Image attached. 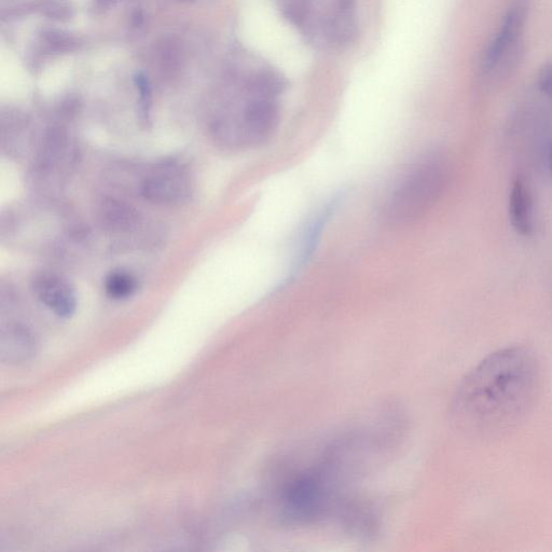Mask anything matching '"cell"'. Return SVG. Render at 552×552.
Returning <instances> with one entry per match:
<instances>
[{
	"mask_svg": "<svg viewBox=\"0 0 552 552\" xmlns=\"http://www.w3.org/2000/svg\"><path fill=\"white\" fill-rule=\"evenodd\" d=\"M542 389L534 352L514 345L482 360L464 377L450 406L451 422L479 440L502 437L527 419Z\"/></svg>",
	"mask_w": 552,
	"mask_h": 552,
	"instance_id": "obj_1",
	"label": "cell"
},
{
	"mask_svg": "<svg viewBox=\"0 0 552 552\" xmlns=\"http://www.w3.org/2000/svg\"><path fill=\"white\" fill-rule=\"evenodd\" d=\"M448 181V165L440 157H426L413 164L386 197L384 219L393 226L418 222L443 196Z\"/></svg>",
	"mask_w": 552,
	"mask_h": 552,
	"instance_id": "obj_2",
	"label": "cell"
},
{
	"mask_svg": "<svg viewBox=\"0 0 552 552\" xmlns=\"http://www.w3.org/2000/svg\"><path fill=\"white\" fill-rule=\"evenodd\" d=\"M530 0H513L508 6L498 32L491 40L480 63L482 79L499 82L507 78L520 60L523 34L530 16Z\"/></svg>",
	"mask_w": 552,
	"mask_h": 552,
	"instance_id": "obj_3",
	"label": "cell"
},
{
	"mask_svg": "<svg viewBox=\"0 0 552 552\" xmlns=\"http://www.w3.org/2000/svg\"><path fill=\"white\" fill-rule=\"evenodd\" d=\"M142 192L151 202L181 203L191 196L190 174L182 164L163 163L146 177Z\"/></svg>",
	"mask_w": 552,
	"mask_h": 552,
	"instance_id": "obj_4",
	"label": "cell"
},
{
	"mask_svg": "<svg viewBox=\"0 0 552 552\" xmlns=\"http://www.w3.org/2000/svg\"><path fill=\"white\" fill-rule=\"evenodd\" d=\"M33 291L43 305L62 319L72 317L77 309L75 289L61 276L41 272L35 276Z\"/></svg>",
	"mask_w": 552,
	"mask_h": 552,
	"instance_id": "obj_5",
	"label": "cell"
},
{
	"mask_svg": "<svg viewBox=\"0 0 552 552\" xmlns=\"http://www.w3.org/2000/svg\"><path fill=\"white\" fill-rule=\"evenodd\" d=\"M338 199L331 200L323 209L314 216L311 223L308 225L305 233L299 243V248L295 256L291 271L287 276L286 281L295 279L297 272L299 273L313 256L314 250L319 245L323 231L325 230L331 214L337 210Z\"/></svg>",
	"mask_w": 552,
	"mask_h": 552,
	"instance_id": "obj_6",
	"label": "cell"
},
{
	"mask_svg": "<svg viewBox=\"0 0 552 552\" xmlns=\"http://www.w3.org/2000/svg\"><path fill=\"white\" fill-rule=\"evenodd\" d=\"M509 218L521 236H531L534 229L532 193L528 184L520 178L510 191Z\"/></svg>",
	"mask_w": 552,
	"mask_h": 552,
	"instance_id": "obj_7",
	"label": "cell"
},
{
	"mask_svg": "<svg viewBox=\"0 0 552 552\" xmlns=\"http://www.w3.org/2000/svg\"><path fill=\"white\" fill-rule=\"evenodd\" d=\"M105 289L110 298L117 300L127 299L137 291V281L128 272L114 271L107 276Z\"/></svg>",
	"mask_w": 552,
	"mask_h": 552,
	"instance_id": "obj_8",
	"label": "cell"
},
{
	"mask_svg": "<svg viewBox=\"0 0 552 552\" xmlns=\"http://www.w3.org/2000/svg\"><path fill=\"white\" fill-rule=\"evenodd\" d=\"M286 80L279 73L268 72L262 74L255 84V93L269 96V98H278L286 89Z\"/></svg>",
	"mask_w": 552,
	"mask_h": 552,
	"instance_id": "obj_9",
	"label": "cell"
},
{
	"mask_svg": "<svg viewBox=\"0 0 552 552\" xmlns=\"http://www.w3.org/2000/svg\"><path fill=\"white\" fill-rule=\"evenodd\" d=\"M106 212L109 226L116 229L127 228L135 220L134 213L118 203H110Z\"/></svg>",
	"mask_w": 552,
	"mask_h": 552,
	"instance_id": "obj_10",
	"label": "cell"
},
{
	"mask_svg": "<svg viewBox=\"0 0 552 552\" xmlns=\"http://www.w3.org/2000/svg\"><path fill=\"white\" fill-rule=\"evenodd\" d=\"M538 90L552 103V61L545 63L537 75Z\"/></svg>",
	"mask_w": 552,
	"mask_h": 552,
	"instance_id": "obj_11",
	"label": "cell"
},
{
	"mask_svg": "<svg viewBox=\"0 0 552 552\" xmlns=\"http://www.w3.org/2000/svg\"><path fill=\"white\" fill-rule=\"evenodd\" d=\"M548 164H549V169H550L551 174H552V141L550 142V145H549V148H548Z\"/></svg>",
	"mask_w": 552,
	"mask_h": 552,
	"instance_id": "obj_12",
	"label": "cell"
}]
</instances>
